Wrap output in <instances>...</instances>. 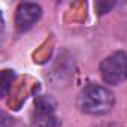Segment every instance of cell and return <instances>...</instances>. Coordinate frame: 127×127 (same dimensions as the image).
Listing matches in <instances>:
<instances>
[{"label":"cell","mask_w":127,"mask_h":127,"mask_svg":"<svg viewBox=\"0 0 127 127\" xmlns=\"http://www.w3.org/2000/svg\"><path fill=\"white\" fill-rule=\"evenodd\" d=\"M115 103V97L111 90L99 84H88L78 96V108L87 115H105Z\"/></svg>","instance_id":"obj_1"},{"label":"cell","mask_w":127,"mask_h":127,"mask_svg":"<svg viewBox=\"0 0 127 127\" xmlns=\"http://www.w3.org/2000/svg\"><path fill=\"white\" fill-rule=\"evenodd\" d=\"M100 75L105 84L120 85L127 79V54L117 51L100 63Z\"/></svg>","instance_id":"obj_2"},{"label":"cell","mask_w":127,"mask_h":127,"mask_svg":"<svg viewBox=\"0 0 127 127\" xmlns=\"http://www.w3.org/2000/svg\"><path fill=\"white\" fill-rule=\"evenodd\" d=\"M34 124L36 127H60L61 121L57 111V103L49 96H39L34 100Z\"/></svg>","instance_id":"obj_3"},{"label":"cell","mask_w":127,"mask_h":127,"mask_svg":"<svg viewBox=\"0 0 127 127\" xmlns=\"http://www.w3.org/2000/svg\"><path fill=\"white\" fill-rule=\"evenodd\" d=\"M42 17V8L37 3H20L15 14V27L20 33L30 30Z\"/></svg>","instance_id":"obj_4"},{"label":"cell","mask_w":127,"mask_h":127,"mask_svg":"<svg viewBox=\"0 0 127 127\" xmlns=\"http://www.w3.org/2000/svg\"><path fill=\"white\" fill-rule=\"evenodd\" d=\"M14 78H15L14 70H3V73H2V81H0V82H2V96H3V97L8 94Z\"/></svg>","instance_id":"obj_5"}]
</instances>
